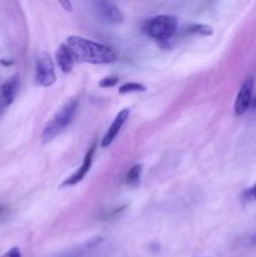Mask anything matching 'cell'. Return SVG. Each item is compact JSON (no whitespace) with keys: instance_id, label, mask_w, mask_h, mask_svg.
I'll return each instance as SVG.
<instances>
[{"instance_id":"cell-14","label":"cell","mask_w":256,"mask_h":257,"mask_svg":"<svg viewBox=\"0 0 256 257\" xmlns=\"http://www.w3.org/2000/svg\"><path fill=\"white\" fill-rule=\"evenodd\" d=\"M188 33L191 34H198L203 35V37H207V35H211L213 33L212 28L208 27L206 24H193L188 28Z\"/></svg>"},{"instance_id":"cell-18","label":"cell","mask_w":256,"mask_h":257,"mask_svg":"<svg viewBox=\"0 0 256 257\" xmlns=\"http://www.w3.org/2000/svg\"><path fill=\"white\" fill-rule=\"evenodd\" d=\"M59 4L62 5V7L64 8V10H67V12H72L73 10V5L70 2H64V0H63V2H59Z\"/></svg>"},{"instance_id":"cell-6","label":"cell","mask_w":256,"mask_h":257,"mask_svg":"<svg viewBox=\"0 0 256 257\" xmlns=\"http://www.w3.org/2000/svg\"><path fill=\"white\" fill-rule=\"evenodd\" d=\"M94 7L99 17L104 22L109 23V24H120L124 19L122 12L114 3L107 2V0H99V2L94 3Z\"/></svg>"},{"instance_id":"cell-3","label":"cell","mask_w":256,"mask_h":257,"mask_svg":"<svg viewBox=\"0 0 256 257\" xmlns=\"http://www.w3.org/2000/svg\"><path fill=\"white\" fill-rule=\"evenodd\" d=\"M177 30V19L172 15H157L147 22L146 33L157 42H168Z\"/></svg>"},{"instance_id":"cell-12","label":"cell","mask_w":256,"mask_h":257,"mask_svg":"<svg viewBox=\"0 0 256 257\" xmlns=\"http://www.w3.org/2000/svg\"><path fill=\"white\" fill-rule=\"evenodd\" d=\"M142 168L143 166L141 163H137V165L132 166L130 168L127 173V177H125V181H127L128 185L131 186H136L138 182H140L141 175H142Z\"/></svg>"},{"instance_id":"cell-15","label":"cell","mask_w":256,"mask_h":257,"mask_svg":"<svg viewBox=\"0 0 256 257\" xmlns=\"http://www.w3.org/2000/svg\"><path fill=\"white\" fill-rule=\"evenodd\" d=\"M117 83H118V77L109 75V77H104L103 79H100L99 87L100 88H112V87H114Z\"/></svg>"},{"instance_id":"cell-4","label":"cell","mask_w":256,"mask_h":257,"mask_svg":"<svg viewBox=\"0 0 256 257\" xmlns=\"http://www.w3.org/2000/svg\"><path fill=\"white\" fill-rule=\"evenodd\" d=\"M35 79L38 84L43 87H50L55 83L57 75H55L54 63L52 58L48 54L43 53L37 59V69H35Z\"/></svg>"},{"instance_id":"cell-10","label":"cell","mask_w":256,"mask_h":257,"mask_svg":"<svg viewBox=\"0 0 256 257\" xmlns=\"http://www.w3.org/2000/svg\"><path fill=\"white\" fill-rule=\"evenodd\" d=\"M0 90H2V103L4 107H8L13 103L14 100L15 94H17L18 90V79L17 77L12 78L8 82H5L4 84L0 87Z\"/></svg>"},{"instance_id":"cell-17","label":"cell","mask_w":256,"mask_h":257,"mask_svg":"<svg viewBox=\"0 0 256 257\" xmlns=\"http://www.w3.org/2000/svg\"><path fill=\"white\" fill-rule=\"evenodd\" d=\"M0 257H23V256H22V252H20L19 247H13L10 248L8 252H5L4 255H2Z\"/></svg>"},{"instance_id":"cell-19","label":"cell","mask_w":256,"mask_h":257,"mask_svg":"<svg viewBox=\"0 0 256 257\" xmlns=\"http://www.w3.org/2000/svg\"><path fill=\"white\" fill-rule=\"evenodd\" d=\"M0 63H2V64H4V65H13V64H14V62H13V60H10V62H5V59L0 60Z\"/></svg>"},{"instance_id":"cell-7","label":"cell","mask_w":256,"mask_h":257,"mask_svg":"<svg viewBox=\"0 0 256 257\" xmlns=\"http://www.w3.org/2000/svg\"><path fill=\"white\" fill-rule=\"evenodd\" d=\"M252 89H253V79L248 78L241 85L240 90L237 93V97L235 100V114L242 115L250 107L252 102Z\"/></svg>"},{"instance_id":"cell-11","label":"cell","mask_w":256,"mask_h":257,"mask_svg":"<svg viewBox=\"0 0 256 257\" xmlns=\"http://www.w3.org/2000/svg\"><path fill=\"white\" fill-rule=\"evenodd\" d=\"M102 242H103L102 237H94L92 238V240L87 241L85 243H83V245H80L79 247L68 251V252L64 253L62 257H84L87 253H89L90 251L97 248Z\"/></svg>"},{"instance_id":"cell-2","label":"cell","mask_w":256,"mask_h":257,"mask_svg":"<svg viewBox=\"0 0 256 257\" xmlns=\"http://www.w3.org/2000/svg\"><path fill=\"white\" fill-rule=\"evenodd\" d=\"M78 103L77 99H73L68 102L67 104L63 105L45 124L44 130L42 133V141L44 143L50 142L53 138L57 137L58 135L63 132L68 125L72 123L73 118L75 117V113L78 110Z\"/></svg>"},{"instance_id":"cell-13","label":"cell","mask_w":256,"mask_h":257,"mask_svg":"<svg viewBox=\"0 0 256 257\" xmlns=\"http://www.w3.org/2000/svg\"><path fill=\"white\" fill-rule=\"evenodd\" d=\"M118 90H119L120 94H128V93H143L146 92V87L143 84H141V83L130 82L120 85Z\"/></svg>"},{"instance_id":"cell-9","label":"cell","mask_w":256,"mask_h":257,"mask_svg":"<svg viewBox=\"0 0 256 257\" xmlns=\"http://www.w3.org/2000/svg\"><path fill=\"white\" fill-rule=\"evenodd\" d=\"M57 62L59 65L60 70L63 73H70L73 69V65H74V58H73L72 53L68 49V47L65 44H60V47L57 50Z\"/></svg>"},{"instance_id":"cell-5","label":"cell","mask_w":256,"mask_h":257,"mask_svg":"<svg viewBox=\"0 0 256 257\" xmlns=\"http://www.w3.org/2000/svg\"><path fill=\"white\" fill-rule=\"evenodd\" d=\"M95 148H97V146H95V143H93L92 147H90L89 150H88V152L85 153L84 160H83L80 167L77 168L67 180H64V182L62 183L60 187H70V186H75L78 185L80 181H83V178L88 175V172H89L90 167H92L93 165V156H94Z\"/></svg>"},{"instance_id":"cell-1","label":"cell","mask_w":256,"mask_h":257,"mask_svg":"<svg viewBox=\"0 0 256 257\" xmlns=\"http://www.w3.org/2000/svg\"><path fill=\"white\" fill-rule=\"evenodd\" d=\"M65 45L77 62L89 64H110L117 60L118 55L114 49L100 43H95L87 38L72 35L67 39Z\"/></svg>"},{"instance_id":"cell-8","label":"cell","mask_w":256,"mask_h":257,"mask_svg":"<svg viewBox=\"0 0 256 257\" xmlns=\"http://www.w3.org/2000/svg\"><path fill=\"white\" fill-rule=\"evenodd\" d=\"M128 117H130V109H128V108H123L122 110L118 112V114L115 115V118L113 119L110 127L108 128V131L105 132L102 142H100V145H102L103 148H107L112 145V142L115 140V137L118 136L119 131L122 130V127L124 125L125 120L128 119Z\"/></svg>"},{"instance_id":"cell-16","label":"cell","mask_w":256,"mask_h":257,"mask_svg":"<svg viewBox=\"0 0 256 257\" xmlns=\"http://www.w3.org/2000/svg\"><path fill=\"white\" fill-rule=\"evenodd\" d=\"M242 198L245 201H256V183L242 192Z\"/></svg>"},{"instance_id":"cell-20","label":"cell","mask_w":256,"mask_h":257,"mask_svg":"<svg viewBox=\"0 0 256 257\" xmlns=\"http://www.w3.org/2000/svg\"><path fill=\"white\" fill-rule=\"evenodd\" d=\"M253 104H255V107H256V98H255V99H253Z\"/></svg>"}]
</instances>
